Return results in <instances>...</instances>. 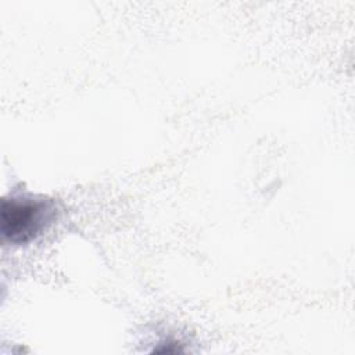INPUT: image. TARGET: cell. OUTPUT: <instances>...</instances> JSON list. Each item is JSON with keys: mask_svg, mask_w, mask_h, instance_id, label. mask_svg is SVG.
I'll list each match as a JSON object with an SVG mask.
<instances>
[{"mask_svg": "<svg viewBox=\"0 0 355 355\" xmlns=\"http://www.w3.org/2000/svg\"><path fill=\"white\" fill-rule=\"evenodd\" d=\"M55 209L50 200L33 197L4 198L0 212L3 240L14 244H28L40 236L54 219Z\"/></svg>", "mask_w": 355, "mask_h": 355, "instance_id": "obj_1", "label": "cell"}]
</instances>
